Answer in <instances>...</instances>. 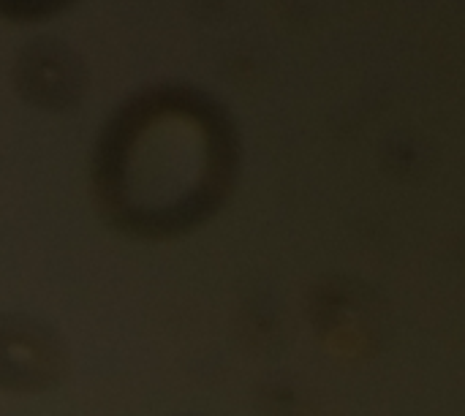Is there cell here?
<instances>
[{
	"instance_id": "obj_1",
	"label": "cell",
	"mask_w": 465,
	"mask_h": 416,
	"mask_svg": "<svg viewBox=\"0 0 465 416\" xmlns=\"http://www.w3.org/2000/svg\"><path fill=\"white\" fill-rule=\"evenodd\" d=\"M212 169L204 120L166 103L131 106L103 134L98 196L123 226L155 231L174 226L199 204Z\"/></svg>"
},
{
	"instance_id": "obj_2",
	"label": "cell",
	"mask_w": 465,
	"mask_h": 416,
	"mask_svg": "<svg viewBox=\"0 0 465 416\" xmlns=\"http://www.w3.org/2000/svg\"><path fill=\"white\" fill-rule=\"evenodd\" d=\"M66 3L68 0H0V11L14 16H44Z\"/></svg>"
}]
</instances>
